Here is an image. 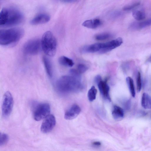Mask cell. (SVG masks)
Segmentation results:
<instances>
[{
	"instance_id": "obj_1",
	"label": "cell",
	"mask_w": 151,
	"mask_h": 151,
	"mask_svg": "<svg viewBox=\"0 0 151 151\" xmlns=\"http://www.w3.org/2000/svg\"><path fill=\"white\" fill-rule=\"evenodd\" d=\"M24 19L22 13L19 10L12 7L4 8L0 13V25L9 27L19 24Z\"/></svg>"
},
{
	"instance_id": "obj_2",
	"label": "cell",
	"mask_w": 151,
	"mask_h": 151,
	"mask_svg": "<svg viewBox=\"0 0 151 151\" xmlns=\"http://www.w3.org/2000/svg\"><path fill=\"white\" fill-rule=\"evenodd\" d=\"M57 90L63 93L76 92L81 90L83 86L80 79L71 76H64L56 81Z\"/></svg>"
},
{
	"instance_id": "obj_3",
	"label": "cell",
	"mask_w": 151,
	"mask_h": 151,
	"mask_svg": "<svg viewBox=\"0 0 151 151\" xmlns=\"http://www.w3.org/2000/svg\"><path fill=\"white\" fill-rule=\"evenodd\" d=\"M24 33L21 28L15 27L0 31V44L7 46L18 42L22 37Z\"/></svg>"
},
{
	"instance_id": "obj_4",
	"label": "cell",
	"mask_w": 151,
	"mask_h": 151,
	"mask_svg": "<svg viewBox=\"0 0 151 151\" xmlns=\"http://www.w3.org/2000/svg\"><path fill=\"white\" fill-rule=\"evenodd\" d=\"M41 42V48L46 55L50 57L55 55L56 51L57 42L51 32L47 31L43 34Z\"/></svg>"
},
{
	"instance_id": "obj_5",
	"label": "cell",
	"mask_w": 151,
	"mask_h": 151,
	"mask_svg": "<svg viewBox=\"0 0 151 151\" xmlns=\"http://www.w3.org/2000/svg\"><path fill=\"white\" fill-rule=\"evenodd\" d=\"M50 107L48 103H43L36 104L34 107V118L36 121L41 120L50 114Z\"/></svg>"
},
{
	"instance_id": "obj_6",
	"label": "cell",
	"mask_w": 151,
	"mask_h": 151,
	"mask_svg": "<svg viewBox=\"0 0 151 151\" xmlns=\"http://www.w3.org/2000/svg\"><path fill=\"white\" fill-rule=\"evenodd\" d=\"M14 104L12 96L9 91H6L3 96L1 106L2 114L3 117L7 118L12 112Z\"/></svg>"
},
{
	"instance_id": "obj_7",
	"label": "cell",
	"mask_w": 151,
	"mask_h": 151,
	"mask_svg": "<svg viewBox=\"0 0 151 151\" xmlns=\"http://www.w3.org/2000/svg\"><path fill=\"white\" fill-rule=\"evenodd\" d=\"M41 48V40L38 39H33L28 41L25 43L23 50L25 54L35 55L38 53Z\"/></svg>"
},
{
	"instance_id": "obj_8",
	"label": "cell",
	"mask_w": 151,
	"mask_h": 151,
	"mask_svg": "<svg viewBox=\"0 0 151 151\" xmlns=\"http://www.w3.org/2000/svg\"><path fill=\"white\" fill-rule=\"evenodd\" d=\"M56 119L52 114H49L46 117L42 122L41 126V131L44 133L50 132L56 124Z\"/></svg>"
},
{
	"instance_id": "obj_9",
	"label": "cell",
	"mask_w": 151,
	"mask_h": 151,
	"mask_svg": "<svg viewBox=\"0 0 151 151\" xmlns=\"http://www.w3.org/2000/svg\"><path fill=\"white\" fill-rule=\"evenodd\" d=\"M122 43V38L119 37L104 43V46L100 53H104L109 52L112 50L119 46Z\"/></svg>"
},
{
	"instance_id": "obj_10",
	"label": "cell",
	"mask_w": 151,
	"mask_h": 151,
	"mask_svg": "<svg viewBox=\"0 0 151 151\" xmlns=\"http://www.w3.org/2000/svg\"><path fill=\"white\" fill-rule=\"evenodd\" d=\"M101 94L106 100L110 102L111 98L109 94V87L106 81H101L97 85Z\"/></svg>"
},
{
	"instance_id": "obj_11",
	"label": "cell",
	"mask_w": 151,
	"mask_h": 151,
	"mask_svg": "<svg viewBox=\"0 0 151 151\" xmlns=\"http://www.w3.org/2000/svg\"><path fill=\"white\" fill-rule=\"evenodd\" d=\"M81 111V109L78 105H73L66 111L64 115V118L67 120L73 119L78 116Z\"/></svg>"
},
{
	"instance_id": "obj_12",
	"label": "cell",
	"mask_w": 151,
	"mask_h": 151,
	"mask_svg": "<svg viewBox=\"0 0 151 151\" xmlns=\"http://www.w3.org/2000/svg\"><path fill=\"white\" fill-rule=\"evenodd\" d=\"M50 16L45 13H40L34 17L30 21V23L33 25L44 24L50 19Z\"/></svg>"
},
{
	"instance_id": "obj_13",
	"label": "cell",
	"mask_w": 151,
	"mask_h": 151,
	"mask_svg": "<svg viewBox=\"0 0 151 151\" xmlns=\"http://www.w3.org/2000/svg\"><path fill=\"white\" fill-rule=\"evenodd\" d=\"M104 43H96L85 46L81 49L83 53H93L96 52H99L102 49Z\"/></svg>"
},
{
	"instance_id": "obj_14",
	"label": "cell",
	"mask_w": 151,
	"mask_h": 151,
	"mask_svg": "<svg viewBox=\"0 0 151 151\" xmlns=\"http://www.w3.org/2000/svg\"><path fill=\"white\" fill-rule=\"evenodd\" d=\"M151 25V18L143 21L132 23L130 28L133 29H138L145 28Z\"/></svg>"
},
{
	"instance_id": "obj_15",
	"label": "cell",
	"mask_w": 151,
	"mask_h": 151,
	"mask_svg": "<svg viewBox=\"0 0 151 151\" xmlns=\"http://www.w3.org/2000/svg\"><path fill=\"white\" fill-rule=\"evenodd\" d=\"M102 22L98 19H95L86 20L82 23V25L87 28L90 29H95L100 26Z\"/></svg>"
},
{
	"instance_id": "obj_16",
	"label": "cell",
	"mask_w": 151,
	"mask_h": 151,
	"mask_svg": "<svg viewBox=\"0 0 151 151\" xmlns=\"http://www.w3.org/2000/svg\"><path fill=\"white\" fill-rule=\"evenodd\" d=\"M112 116L114 119L117 121L122 119L124 116V111L123 109L120 107L114 106L112 112Z\"/></svg>"
},
{
	"instance_id": "obj_17",
	"label": "cell",
	"mask_w": 151,
	"mask_h": 151,
	"mask_svg": "<svg viewBox=\"0 0 151 151\" xmlns=\"http://www.w3.org/2000/svg\"><path fill=\"white\" fill-rule=\"evenodd\" d=\"M141 104L142 106L145 109H151V96L146 93L142 94Z\"/></svg>"
},
{
	"instance_id": "obj_18",
	"label": "cell",
	"mask_w": 151,
	"mask_h": 151,
	"mask_svg": "<svg viewBox=\"0 0 151 151\" xmlns=\"http://www.w3.org/2000/svg\"><path fill=\"white\" fill-rule=\"evenodd\" d=\"M42 60L47 74L49 77H52L53 76V70L51 61L45 56L43 57Z\"/></svg>"
},
{
	"instance_id": "obj_19",
	"label": "cell",
	"mask_w": 151,
	"mask_h": 151,
	"mask_svg": "<svg viewBox=\"0 0 151 151\" xmlns=\"http://www.w3.org/2000/svg\"><path fill=\"white\" fill-rule=\"evenodd\" d=\"M58 62L60 65L67 67H72L74 64L72 60L64 56L60 57L58 59Z\"/></svg>"
},
{
	"instance_id": "obj_20",
	"label": "cell",
	"mask_w": 151,
	"mask_h": 151,
	"mask_svg": "<svg viewBox=\"0 0 151 151\" xmlns=\"http://www.w3.org/2000/svg\"><path fill=\"white\" fill-rule=\"evenodd\" d=\"M126 82L131 96L134 97L135 91L133 79L130 77H127L126 78Z\"/></svg>"
},
{
	"instance_id": "obj_21",
	"label": "cell",
	"mask_w": 151,
	"mask_h": 151,
	"mask_svg": "<svg viewBox=\"0 0 151 151\" xmlns=\"http://www.w3.org/2000/svg\"><path fill=\"white\" fill-rule=\"evenodd\" d=\"M132 16L137 21L144 19L146 17L145 13L141 10H135L132 13Z\"/></svg>"
},
{
	"instance_id": "obj_22",
	"label": "cell",
	"mask_w": 151,
	"mask_h": 151,
	"mask_svg": "<svg viewBox=\"0 0 151 151\" xmlns=\"http://www.w3.org/2000/svg\"><path fill=\"white\" fill-rule=\"evenodd\" d=\"M97 92V89L95 86H92L88 93V97L90 101H92L96 99Z\"/></svg>"
},
{
	"instance_id": "obj_23",
	"label": "cell",
	"mask_w": 151,
	"mask_h": 151,
	"mask_svg": "<svg viewBox=\"0 0 151 151\" xmlns=\"http://www.w3.org/2000/svg\"><path fill=\"white\" fill-rule=\"evenodd\" d=\"M111 35L108 33H103L96 35L95 37V39L99 40H104L110 37Z\"/></svg>"
},
{
	"instance_id": "obj_24",
	"label": "cell",
	"mask_w": 151,
	"mask_h": 151,
	"mask_svg": "<svg viewBox=\"0 0 151 151\" xmlns=\"http://www.w3.org/2000/svg\"><path fill=\"white\" fill-rule=\"evenodd\" d=\"M8 135L5 133H0V146L6 144L9 140Z\"/></svg>"
},
{
	"instance_id": "obj_25",
	"label": "cell",
	"mask_w": 151,
	"mask_h": 151,
	"mask_svg": "<svg viewBox=\"0 0 151 151\" xmlns=\"http://www.w3.org/2000/svg\"><path fill=\"white\" fill-rule=\"evenodd\" d=\"M137 89V92L140 91L142 87V81L141 75L139 72H138L136 78Z\"/></svg>"
},
{
	"instance_id": "obj_26",
	"label": "cell",
	"mask_w": 151,
	"mask_h": 151,
	"mask_svg": "<svg viewBox=\"0 0 151 151\" xmlns=\"http://www.w3.org/2000/svg\"><path fill=\"white\" fill-rule=\"evenodd\" d=\"M88 67L83 64H80L77 66V71L80 73H83L88 69Z\"/></svg>"
},
{
	"instance_id": "obj_27",
	"label": "cell",
	"mask_w": 151,
	"mask_h": 151,
	"mask_svg": "<svg viewBox=\"0 0 151 151\" xmlns=\"http://www.w3.org/2000/svg\"><path fill=\"white\" fill-rule=\"evenodd\" d=\"M140 3L139 2H135L125 6L124 7L123 9L124 11H129L137 6Z\"/></svg>"
},
{
	"instance_id": "obj_28",
	"label": "cell",
	"mask_w": 151,
	"mask_h": 151,
	"mask_svg": "<svg viewBox=\"0 0 151 151\" xmlns=\"http://www.w3.org/2000/svg\"><path fill=\"white\" fill-rule=\"evenodd\" d=\"M70 76L74 77L79 79L80 78V75L79 73L77 70L75 69H72L70 71Z\"/></svg>"
},
{
	"instance_id": "obj_29",
	"label": "cell",
	"mask_w": 151,
	"mask_h": 151,
	"mask_svg": "<svg viewBox=\"0 0 151 151\" xmlns=\"http://www.w3.org/2000/svg\"><path fill=\"white\" fill-rule=\"evenodd\" d=\"M101 80V76L99 75H97L96 76L94 79L95 82L97 85Z\"/></svg>"
},
{
	"instance_id": "obj_30",
	"label": "cell",
	"mask_w": 151,
	"mask_h": 151,
	"mask_svg": "<svg viewBox=\"0 0 151 151\" xmlns=\"http://www.w3.org/2000/svg\"><path fill=\"white\" fill-rule=\"evenodd\" d=\"M120 15V13L119 12H114L111 14V16L112 17H116L119 16Z\"/></svg>"
},
{
	"instance_id": "obj_31",
	"label": "cell",
	"mask_w": 151,
	"mask_h": 151,
	"mask_svg": "<svg viewBox=\"0 0 151 151\" xmlns=\"http://www.w3.org/2000/svg\"><path fill=\"white\" fill-rule=\"evenodd\" d=\"M101 143L99 141H95L92 143L93 145L96 147H99L101 146Z\"/></svg>"
},
{
	"instance_id": "obj_32",
	"label": "cell",
	"mask_w": 151,
	"mask_h": 151,
	"mask_svg": "<svg viewBox=\"0 0 151 151\" xmlns=\"http://www.w3.org/2000/svg\"><path fill=\"white\" fill-rule=\"evenodd\" d=\"M64 2H69V3H71V2H73L76 1L75 0H64L63 1Z\"/></svg>"
},
{
	"instance_id": "obj_33",
	"label": "cell",
	"mask_w": 151,
	"mask_h": 151,
	"mask_svg": "<svg viewBox=\"0 0 151 151\" xmlns=\"http://www.w3.org/2000/svg\"><path fill=\"white\" fill-rule=\"evenodd\" d=\"M150 61L151 62V58H150Z\"/></svg>"
},
{
	"instance_id": "obj_34",
	"label": "cell",
	"mask_w": 151,
	"mask_h": 151,
	"mask_svg": "<svg viewBox=\"0 0 151 151\" xmlns=\"http://www.w3.org/2000/svg\"></svg>"
}]
</instances>
